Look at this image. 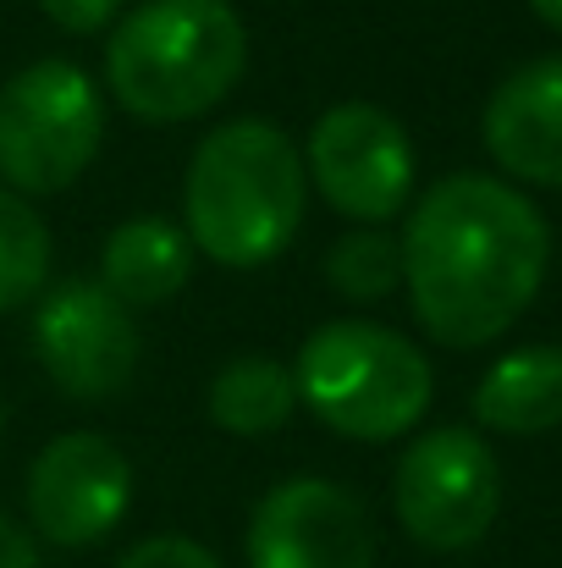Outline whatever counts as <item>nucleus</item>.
I'll list each match as a JSON object with an SVG mask.
<instances>
[{"mask_svg":"<svg viewBox=\"0 0 562 568\" xmlns=\"http://www.w3.org/2000/svg\"><path fill=\"white\" fill-rule=\"evenodd\" d=\"M183 204L187 237L215 265H265L304 221V155L276 122H226L193 150Z\"/></svg>","mask_w":562,"mask_h":568,"instance_id":"f03ea898","label":"nucleus"},{"mask_svg":"<svg viewBox=\"0 0 562 568\" xmlns=\"http://www.w3.org/2000/svg\"><path fill=\"white\" fill-rule=\"evenodd\" d=\"M486 150L502 172L562 189V55L519 67L486 105Z\"/></svg>","mask_w":562,"mask_h":568,"instance_id":"9b49d317","label":"nucleus"},{"mask_svg":"<svg viewBox=\"0 0 562 568\" xmlns=\"http://www.w3.org/2000/svg\"><path fill=\"white\" fill-rule=\"evenodd\" d=\"M105 139V105L83 67L39 61L0 89V178L17 193L72 189Z\"/></svg>","mask_w":562,"mask_h":568,"instance_id":"39448f33","label":"nucleus"},{"mask_svg":"<svg viewBox=\"0 0 562 568\" xmlns=\"http://www.w3.org/2000/svg\"><path fill=\"white\" fill-rule=\"evenodd\" d=\"M248 33L226 0H150L111 33L105 78L139 122H187L232 94Z\"/></svg>","mask_w":562,"mask_h":568,"instance_id":"7ed1b4c3","label":"nucleus"},{"mask_svg":"<svg viewBox=\"0 0 562 568\" xmlns=\"http://www.w3.org/2000/svg\"><path fill=\"white\" fill-rule=\"evenodd\" d=\"M474 414L480 425L508 430V436H535L562 425V348L541 343V348H519L497 359L474 392Z\"/></svg>","mask_w":562,"mask_h":568,"instance_id":"ddd939ff","label":"nucleus"},{"mask_svg":"<svg viewBox=\"0 0 562 568\" xmlns=\"http://www.w3.org/2000/svg\"><path fill=\"white\" fill-rule=\"evenodd\" d=\"M293 408H298V381L287 365H276L265 354H243L210 381V419L232 436L282 430L293 419Z\"/></svg>","mask_w":562,"mask_h":568,"instance_id":"4468645a","label":"nucleus"},{"mask_svg":"<svg viewBox=\"0 0 562 568\" xmlns=\"http://www.w3.org/2000/svg\"><path fill=\"white\" fill-rule=\"evenodd\" d=\"M298 397L354 442H391L413 430L430 408V359L375 326V321H331L298 354Z\"/></svg>","mask_w":562,"mask_h":568,"instance_id":"20e7f679","label":"nucleus"},{"mask_svg":"<svg viewBox=\"0 0 562 568\" xmlns=\"http://www.w3.org/2000/svg\"><path fill=\"white\" fill-rule=\"evenodd\" d=\"M133 503V469L122 447L100 430L55 436L28 469V514L33 530L55 547L105 541Z\"/></svg>","mask_w":562,"mask_h":568,"instance_id":"6e6552de","label":"nucleus"},{"mask_svg":"<svg viewBox=\"0 0 562 568\" xmlns=\"http://www.w3.org/2000/svg\"><path fill=\"white\" fill-rule=\"evenodd\" d=\"M530 6H535V17H541V22H552V28L562 33V0H530Z\"/></svg>","mask_w":562,"mask_h":568,"instance_id":"aec40b11","label":"nucleus"},{"mask_svg":"<svg viewBox=\"0 0 562 568\" xmlns=\"http://www.w3.org/2000/svg\"><path fill=\"white\" fill-rule=\"evenodd\" d=\"M187 265H193V248H187V237L166 215H133L105 243V260H100L105 276H100V287L116 293L127 310L166 304L187 282Z\"/></svg>","mask_w":562,"mask_h":568,"instance_id":"f8f14e48","label":"nucleus"},{"mask_svg":"<svg viewBox=\"0 0 562 568\" xmlns=\"http://www.w3.org/2000/svg\"><path fill=\"white\" fill-rule=\"evenodd\" d=\"M116 568H221V564H215L210 547H198V541H187V536H150V541H139Z\"/></svg>","mask_w":562,"mask_h":568,"instance_id":"f3484780","label":"nucleus"},{"mask_svg":"<svg viewBox=\"0 0 562 568\" xmlns=\"http://www.w3.org/2000/svg\"><path fill=\"white\" fill-rule=\"evenodd\" d=\"M326 282H331L343 298H354V304H375V298H386V293L402 282V248H397L386 232L359 226V232H348V237L331 243V254H326Z\"/></svg>","mask_w":562,"mask_h":568,"instance_id":"dca6fc26","label":"nucleus"},{"mask_svg":"<svg viewBox=\"0 0 562 568\" xmlns=\"http://www.w3.org/2000/svg\"><path fill=\"white\" fill-rule=\"evenodd\" d=\"M33 348L50 381L83 403L116 397L139 371V326L100 282H61L33 315Z\"/></svg>","mask_w":562,"mask_h":568,"instance_id":"1a4fd4ad","label":"nucleus"},{"mask_svg":"<svg viewBox=\"0 0 562 568\" xmlns=\"http://www.w3.org/2000/svg\"><path fill=\"white\" fill-rule=\"evenodd\" d=\"M39 6H44V17H50L55 28H67V33H94V28H105V22L116 17L122 0H39Z\"/></svg>","mask_w":562,"mask_h":568,"instance_id":"a211bd4d","label":"nucleus"},{"mask_svg":"<svg viewBox=\"0 0 562 568\" xmlns=\"http://www.w3.org/2000/svg\"><path fill=\"white\" fill-rule=\"evenodd\" d=\"M397 248L413 315L447 348L497 343L535 304L552 260L541 210L480 172L441 178L413 204Z\"/></svg>","mask_w":562,"mask_h":568,"instance_id":"f257e3e1","label":"nucleus"},{"mask_svg":"<svg viewBox=\"0 0 562 568\" xmlns=\"http://www.w3.org/2000/svg\"><path fill=\"white\" fill-rule=\"evenodd\" d=\"M44 271H50L44 221L11 189H0V310H22L28 298H39Z\"/></svg>","mask_w":562,"mask_h":568,"instance_id":"2eb2a0df","label":"nucleus"},{"mask_svg":"<svg viewBox=\"0 0 562 568\" xmlns=\"http://www.w3.org/2000/svg\"><path fill=\"white\" fill-rule=\"evenodd\" d=\"M0 568H39V552H33V541L0 514Z\"/></svg>","mask_w":562,"mask_h":568,"instance_id":"6ab92c4d","label":"nucleus"},{"mask_svg":"<svg viewBox=\"0 0 562 568\" xmlns=\"http://www.w3.org/2000/svg\"><path fill=\"white\" fill-rule=\"evenodd\" d=\"M397 519L430 552H463L486 541L502 508V469L474 430H430L397 458Z\"/></svg>","mask_w":562,"mask_h":568,"instance_id":"423d86ee","label":"nucleus"},{"mask_svg":"<svg viewBox=\"0 0 562 568\" xmlns=\"http://www.w3.org/2000/svg\"><path fill=\"white\" fill-rule=\"evenodd\" d=\"M248 568H375L370 514L331 480L276 486L248 525Z\"/></svg>","mask_w":562,"mask_h":568,"instance_id":"9d476101","label":"nucleus"},{"mask_svg":"<svg viewBox=\"0 0 562 568\" xmlns=\"http://www.w3.org/2000/svg\"><path fill=\"white\" fill-rule=\"evenodd\" d=\"M309 178L331 199V210L375 226V221H391L413 193V144L397 116L365 100H348L315 122Z\"/></svg>","mask_w":562,"mask_h":568,"instance_id":"0eeeda50","label":"nucleus"}]
</instances>
